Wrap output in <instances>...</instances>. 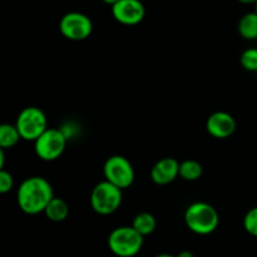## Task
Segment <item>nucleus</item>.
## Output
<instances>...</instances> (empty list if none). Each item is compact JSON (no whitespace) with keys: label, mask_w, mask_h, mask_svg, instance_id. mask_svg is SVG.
Listing matches in <instances>:
<instances>
[{"label":"nucleus","mask_w":257,"mask_h":257,"mask_svg":"<svg viewBox=\"0 0 257 257\" xmlns=\"http://www.w3.org/2000/svg\"><path fill=\"white\" fill-rule=\"evenodd\" d=\"M203 173V167L195 160H186L180 163V177L185 181H197Z\"/></svg>","instance_id":"nucleus-16"},{"label":"nucleus","mask_w":257,"mask_h":257,"mask_svg":"<svg viewBox=\"0 0 257 257\" xmlns=\"http://www.w3.org/2000/svg\"><path fill=\"white\" fill-rule=\"evenodd\" d=\"M20 133L18 131L17 125L4 123L0 125V148H12L19 142Z\"/></svg>","instance_id":"nucleus-15"},{"label":"nucleus","mask_w":257,"mask_h":257,"mask_svg":"<svg viewBox=\"0 0 257 257\" xmlns=\"http://www.w3.org/2000/svg\"><path fill=\"white\" fill-rule=\"evenodd\" d=\"M143 241L145 236L135 230L133 226H120L108 236V247L118 257H135L142 250Z\"/></svg>","instance_id":"nucleus-3"},{"label":"nucleus","mask_w":257,"mask_h":257,"mask_svg":"<svg viewBox=\"0 0 257 257\" xmlns=\"http://www.w3.org/2000/svg\"><path fill=\"white\" fill-rule=\"evenodd\" d=\"M237 2L243 3V4H256L257 0H237Z\"/></svg>","instance_id":"nucleus-21"},{"label":"nucleus","mask_w":257,"mask_h":257,"mask_svg":"<svg viewBox=\"0 0 257 257\" xmlns=\"http://www.w3.org/2000/svg\"><path fill=\"white\" fill-rule=\"evenodd\" d=\"M238 34L246 40L257 39V13H247L240 19L237 25Z\"/></svg>","instance_id":"nucleus-13"},{"label":"nucleus","mask_w":257,"mask_h":257,"mask_svg":"<svg viewBox=\"0 0 257 257\" xmlns=\"http://www.w3.org/2000/svg\"><path fill=\"white\" fill-rule=\"evenodd\" d=\"M206 130L212 137L223 140L232 136L236 131V120L230 113L215 112L207 118Z\"/></svg>","instance_id":"nucleus-10"},{"label":"nucleus","mask_w":257,"mask_h":257,"mask_svg":"<svg viewBox=\"0 0 257 257\" xmlns=\"http://www.w3.org/2000/svg\"><path fill=\"white\" fill-rule=\"evenodd\" d=\"M113 18L123 25H137L146 15L145 5L141 0H119L112 5Z\"/></svg>","instance_id":"nucleus-9"},{"label":"nucleus","mask_w":257,"mask_h":257,"mask_svg":"<svg viewBox=\"0 0 257 257\" xmlns=\"http://www.w3.org/2000/svg\"><path fill=\"white\" fill-rule=\"evenodd\" d=\"M68 137L62 130L47 128L34 141V151L38 157L43 161H55L63 155L67 147Z\"/></svg>","instance_id":"nucleus-5"},{"label":"nucleus","mask_w":257,"mask_h":257,"mask_svg":"<svg viewBox=\"0 0 257 257\" xmlns=\"http://www.w3.org/2000/svg\"><path fill=\"white\" fill-rule=\"evenodd\" d=\"M54 198V192L49 181L44 177L34 176L25 178L20 183L17 192L18 206L27 215L44 213L50 201Z\"/></svg>","instance_id":"nucleus-1"},{"label":"nucleus","mask_w":257,"mask_h":257,"mask_svg":"<svg viewBox=\"0 0 257 257\" xmlns=\"http://www.w3.org/2000/svg\"><path fill=\"white\" fill-rule=\"evenodd\" d=\"M22 140L34 142L48 128L47 115L40 108L27 107L19 113L15 122Z\"/></svg>","instance_id":"nucleus-6"},{"label":"nucleus","mask_w":257,"mask_h":257,"mask_svg":"<svg viewBox=\"0 0 257 257\" xmlns=\"http://www.w3.org/2000/svg\"><path fill=\"white\" fill-rule=\"evenodd\" d=\"M122 190L107 180L97 183L90 193V206L102 216L114 213L122 205Z\"/></svg>","instance_id":"nucleus-4"},{"label":"nucleus","mask_w":257,"mask_h":257,"mask_svg":"<svg viewBox=\"0 0 257 257\" xmlns=\"http://www.w3.org/2000/svg\"><path fill=\"white\" fill-rule=\"evenodd\" d=\"M13 186H14V178H13V176L5 170L0 171V193L4 195V193L10 192Z\"/></svg>","instance_id":"nucleus-19"},{"label":"nucleus","mask_w":257,"mask_h":257,"mask_svg":"<svg viewBox=\"0 0 257 257\" xmlns=\"http://www.w3.org/2000/svg\"><path fill=\"white\" fill-rule=\"evenodd\" d=\"M59 30L64 38L80 42L90 37L93 23L89 17L79 12H70L63 15L59 22Z\"/></svg>","instance_id":"nucleus-8"},{"label":"nucleus","mask_w":257,"mask_h":257,"mask_svg":"<svg viewBox=\"0 0 257 257\" xmlns=\"http://www.w3.org/2000/svg\"><path fill=\"white\" fill-rule=\"evenodd\" d=\"M155 257H177V256H173V255H171V253H160V255H157Z\"/></svg>","instance_id":"nucleus-23"},{"label":"nucleus","mask_w":257,"mask_h":257,"mask_svg":"<svg viewBox=\"0 0 257 257\" xmlns=\"http://www.w3.org/2000/svg\"><path fill=\"white\" fill-rule=\"evenodd\" d=\"M104 178L120 190L131 187L135 182L136 173L132 163L123 156H110L103 166Z\"/></svg>","instance_id":"nucleus-7"},{"label":"nucleus","mask_w":257,"mask_h":257,"mask_svg":"<svg viewBox=\"0 0 257 257\" xmlns=\"http://www.w3.org/2000/svg\"><path fill=\"white\" fill-rule=\"evenodd\" d=\"M44 215L47 216L48 220L53 221V222H62L69 215L68 203L62 198L54 197L45 208Z\"/></svg>","instance_id":"nucleus-12"},{"label":"nucleus","mask_w":257,"mask_h":257,"mask_svg":"<svg viewBox=\"0 0 257 257\" xmlns=\"http://www.w3.org/2000/svg\"><path fill=\"white\" fill-rule=\"evenodd\" d=\"M241 65L248 72H257V49L250 48L241 54Z\"/></svg>","instance_id":"nucleus-17"},{"label":"nucleus","mask_w":257,"mask_h":257,"mask_svg":"<svg viewBox=\"0 0 257 257\" xmlns=\"http://www.w3.org/2000/svg\"><path fill=\"white\" fill-rule=\"evenodd\" d=\"M132 226L135 227V230H137L141 235L146 237V236H150L151 233L155 232L157 222H156V218L152 213L141 212L133 218Z\"/></svg>","instance_id":"nucleus-14"},{"label":"nucleus","mask_w":257,"mask_h":257,"mask_svg":"<svg viewBox=\"0 0 257 257\" xmlns=\"http://www.w3.org/2000/svg\"><path fill=\"white\" fill-rule=\"evenodd\" d=\"M185 222L196 235H210L220 223V217L213 206L206 202H195L185 212Z\"/></svg>","instance_id":"nucleus-2"},{"label":"nucleus","mask_w":257,"mask_h":257,"mask_svg":"<svg viewBox=\"0 0 257 257\" xmlns=\"http://www.w3.org/2000/svg\"><path fill=\"white\" fill-rule=\"evenodd\" d=\"M177 257H195V256H193V253L191 252V251L185 250V251H181V252L177 255Z\"/></svg>","instance_id":"nucleus-20"},{"label":"nucleus","mask_w":257,"mask_h":257,"mask_svg":"<svg viewBox=\"0 0 257 257\" xmlns=\"http://www.w3.org/2000/svg\"><path fill=\"white\" fill-rule=\"evenodd\" d=\"M243 228L248 235L257 237V207L251 208L243 217Z\"/></svg>","instance_id":"nucleus-18"},{"label":"nucleus","mask_w":257,"mask_h":257,"mask_svg":"<svg viewBox=\"0 0 257 257\" xmlns=\"http://www.w3.org/2000/svg\"><path fill=\"white\" fill-rule=\"evenodd\" d=\"M180 176V162L175 158H162L151 170V180L160 186L170 185Z\"/></svg>","instance_id":"nucleus-11"},{"label":"nucleus","mask_w":257,"mask_h":257,"mask_svg":"<svg viewBox=\"0 0 257 257\" xmlns=\"http://www.w3.org/2000/svg\"><path fill=\"white\" fill-rule=\"evenodd\" d=\"M255 12L257 13V3H256V4H255Z\"/></svg>","instance_id":"nucleus-24"},{"label":"nucleus","mask_w":257,"mask_h":257,"mask_svg":"<svg viewBox=\"0 0 257 257\" xmlns=\"http://www.w3.org/2000/svg\"><path fill=\"white\" fill-rule=\"evenodd\" d=\"M102 2L105 3V4H108V5H114L115 3L119 2V0H102Z\"/></svg>","instance_id":"nucleus-22"}]
</instances>
